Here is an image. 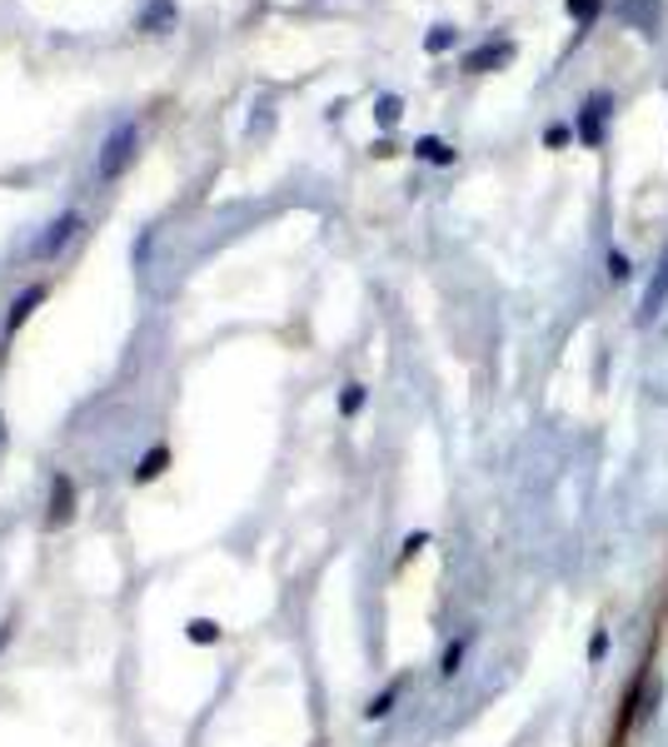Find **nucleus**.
<instances>
[{
  "label": "nucleus",
  "mask_w": 668,
  "mask_h": 747,
  "mask_svg": "<svg viewBox=\"0 0 668 747\" xmlns=\"http://www.w3.org/2000/svg\"><path fill=\"white\" fill-rule=\"evenodd\" d=\"M614 15H619L629 30H639V36H658V25H664V0H619Z\"/></svg>",
  "instance_id": "20e7f679"
},
{
  "label": "nucleus",
  "mask_w": 668,
  "mask_h": 747,
  "mask_svg": "<svg viewBox=\"0 0 668 747\" xmlns=\"http://www.w3.org/2000/svg\"><path fill=\"white\" fill-rule=\"evenodd\" d=\"M470 642H474V633H459V638H449L445 658H439V677H454L459 668H464V658H470Z\"/></svg>",
  "instance_id": "1a4fd4ad"
},
{
  "label": "nucleus",
  "mask_w": 668,
  "mask_h": 747,
  "mask_svg": "<svg viewBox=\"0 0 668 747\" xmlns=\"http://www.w3.org/2000/svg\"><path fill=\"white\" fill-rule=\"evenodd\" d=\"M375 115H379V125H394L399 120V95H385V100L375 106Z\"/></svg>",
  "instance_id": "a211bd4d"
},
{
  "label": "nucleus",
  "mask_w": 668,
  "mask_h": 747,
  "mask_svg": "<svg viewBox=\"0 0 668 747\" xmlns=\"http://www.w3.org/2000/svg\"><path fill=\"white\" fill-rule=\"evenodd\" d=\"M394 698H399V683H394V688H385V693H379V698L369 702V708H364V718H385V712L394 708Z\"/></svg>",
  "instance_id": "2eb2a0df"
},
{
  "label": "nucleus",
  "mask_w": 668,
  "mask_h": 747,
  "mask_svg": "<svg viewBox=\"0 0 668 747\" xmlns=\"http://www.w3.org/2000/svg\"><path fill=\"white\" fill-rule=\"evenodd\" d=\"M414 155H420V160H429V164H454V150H449L445 140H434V135H424V140L414 145Z\"/></svg>",
  "instance_id": "9d476101"
},
{
  "label": "nucleus",
  "mask_w": 668,
  "mask_h": 747,
  "mask_svg": "<svg viewBox=\"0 0 668 747\" xmlns=\"http://www.w3.org/2000/svg\"><path fill=\"white\" fill-rule=\"evenodd\" d=\"M11 648V623H0V653Z\"/></svg>",
  "instance_id": "aec40b11"
},
{
  "label": "nucleus",
  "mask_w": 668,
  "mask_h": 747,
  "mask_svg": "<svg viewBox=\"0 0 668 747\" xmlns=\"http://www.w3.org/2000/svg\"><path fill=\"white\" fill-rule=\"evenodd\" d=\"M71 514H75V483H71V474H56V479H50V528L71 524Z\"/></svg>",
  "instance_id": "0eeeda50"
},
{
  "label": "nucleus",
  "mask_w": 668,
  "mask_h": 747,
  "mask_svg": "<svg viewBox=\"0 0 668 747\" xmlns=\"http://www.w3.org/2000/svg\"><path fill=\"white\" fill-rule=\"evenodd\" d=\"M544 140H549V145H563V140H569V130H563V125H549V130H544Z\"/></svg>",
  "instance_id": "6ab92c4d"
},
{
  "label": "nucleus",
  "mask_w": 668,
  "mask_h": 747,
  "mask_svg": "<svg viewBox=\"0 0 668 747\" xmlns=\"http://www.w3.org/2000/svg\"><path fill=\"white\" fill-rule=\"evenodd\" d=\"M40 299H46V284H31V290H25L21 299L11 304V315H5V334H15V329H21L25 319H31V309H36Z\"/></svg>",
  "instance_id": "6e6552de"
},
{
  "label": "nucleus",
  "mask_w": 668,
  "mask_h": 747,
  "mask_svg": "<svg viewBox=\"0 0 668 747\" xmlns=\"http://www.w3.org/2000/svg\"><path fill=\"white\" fill-rule=\"evenodd\" d=\"M81 224H85V215H81V210H65L60 220H50V224H46V234L36 240V259H56L60 249H65V245L75 240V234H81Z\"/></svg>",
  "instance_id": "7ed1b4c3"
},
{
  "label": "nucleus",
  "mask_w": 668,
  "mask_h": 747,
  "mask_svg": "<svg viewBox=\"0 0 668 747\" xmlns=\"http://www.w3.org/2000/svg\"><path fill=\"white\" fill-rule=\"evenodd\" d=\"M190 642H220V623L195 619V623H190Z\"/></svg>",
  "instance_id": "4468645a"
},
{
  "label": "nucleus",
  "mask_w": 668,
  "mask_h": 747,
  "mask_svg": "<svg viewBox=\"0 0 668 747\" xmlns=\"http://www.w3.org/2000/svg\"><path fill=\"white\" fill-rule=\"evenodd\" d=\"M629 274H633L629 255H619V249H614V255H609V280H614V284H623V280H629Z\"/></svg>",
  "instance_id": "dca6fc26"
},
{
  "label": "nucleus",
  "mask_w": 668,
  "mask_h": 747,
  "mask_svg": "<svg viewBox=\"0 0 668 747\" xmlns=\"http://www.w3.org/2000/svg\"><path fill=\"white\" fill-rule=\"evenodd\" d=\"M165 458H170V454H165V449H150V454L141 458V468H135V483H150L155 474H160V468H165Z\"/></svg>",
  "instance_id": "ddd939ff"
},
{
  "label": "nucleus",
  "mask_w": 668,
  "mask_h": 747,
  "mask_svg": "<svg viewBox=\"0 0 668 747\" xmlns=\"http://www.w3.org/2000/svg\"><path fill=\"white\" fill-rule=\"evenodd\" d=\"M135 150H141V125H135V120H120L106 135V145L95 150V180H100V185H116L130 164H135Z\"/></svg>",
  "instance_id": "f257e3e1"
},
{
  "label": "nucleus",
  "mask_w": 668,
  "mask_h": 747,
  "mask_svg": "<svg viewBox=\"0 0 668 747\" xmlns=\"http://www.w3.org/2000/svg\"><path fill=\"white\" fill-rule=\"evenodd\" d=\"M509 60H514V40H489V46H479V50H470V56H464V71L484 75V71L509 65Z\"/></svg>",
  "instance_id": "423d86ee"
},
{
  "label": "nucleus",
  "mask_w": 668,
  "mask_h": 747,
  "mask_svg": "<svg viewBox=\"0 0 668 747\" xmlns=\"http://www.w3.org/2000/svg\"><path fill=\"white\" fill-rule=\"evenodd\" d=\"M609 120H614V95L609 90H594L584 100V106H579V140L588 145V150H594V145H604L609 140Z\"/></svg>",
  "instance_id": "f03ea898"
},
{
  "label": "nucleus",
  "mask_w": 668,
  "mask_h": 747,
  "mask_svg": "<svg viewBox=\"0 0 668 747\" xmlns=\"http://www.w3.org/2000/svg\"><path fill=\"white\" fill-rule=\"evenodd\" d=\"M563 5H569V15H574L579 25H594L598 11H604V0H563Z\"/></svg>",
  "instance_id": "f8f14e48"
},
{
  "label": "nucleus",
  "mask_w": 668,
  "mask_h": 747,
  "mask_svg": "<svg viewBox=\"0 0 668 747\" xmlns=\"http://www.w3.org/2000/svg\"><path fill=\"white\" fill-rule=\"evenodd\" d=\"M664 304H668V249H664V259H658V269H654V280H648V290H644L639 324H654V319L664 315Z\"/></svg>",
  "instance_id": "39448f33"
},
{
  "label": "nucleus",
  "mask_w": 668,
  "mask_h": 747,
  "mask_svg": "<svg viewBox=\"0 0 668 747\" xmlns=\"http://www.w3.org/2000/svg\"><path fill=\"white\" fill-rule=\"evenodd\" d=\"M360 404H364V384H344L340 409H344V414H360Z\"/></svg>",
  "instance_id": "f3484780"
},
{
  "label": "nucleus",
  "mask_w": 668,
  "mask_h": 747,
  "mask_svg": "<svg viewBox=\"0 0 668 747\" xmlns=\"http://www.w3.org/2000/svg\"><path fill=\"white\" fill-rule=\"evenodd\" d=\"M454 40H459V30H454V25H434V30H429V40H424V50H429V56H445V50L454 46Z\"/></svg>",
  "instance_id": "9b49d317"
}]
</instances>
